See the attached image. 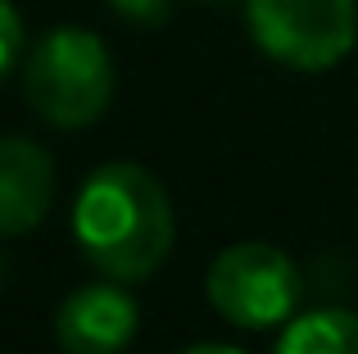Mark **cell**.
<instances>
[{
    "label": "cell",
    "instance_id": "6da1fadb",
    "mask_svg": "<svg viewBox=\"0 0 358 354\" xmlns=\"http://www.w3.org/2000/svg\"><path fill=\"white\" fill-rule=\"evenodd\" d=\"M73 232L87 264L109 282H145L173 250V204L150 169L114 160L82 182Z\"/></svg>",
    "mask_w": 358,
    "mask_h": 354
},
{
    "label": "cell",
    "instance_id": "5b68a950",
    "mask_svg": "<svg viewBox=\"0 0 358 354\" xmlns=\"http://www.w3.org/2000/svg\"><path fill=\"white\" fill-rule=\"evenodd\" d=\"M136 300L122 282H96L73 291L55 313V337L64 354H122L136 337Z\"/></svg>",
    "mask_w": 358,
    "mask_h": 354
},
{
    "label": "cell",
    "instance_id": "277c9868",
    "mask_svg": "<svg viewBox=\"0 0 358 354\" xmlns=\"http://www.w3.org/2000/svg\"><path fill=\"white\" fill-rule=\"evenodd\" d=\"M209 304L231 323V327H272L286 323L299 304V273L290 255H281L268 241H241L222 250L209 268Z\"/></svg>",
    "mask_w": 358,
    "mask_h": 354
},
{
    "label": "cell",
    "instance_id": "30bf717a",
    "mask_svg": "<svg viewBox=\"0 0 358 354\" xmlns=\"http://www.w3.org/2000/svg\"><path fill=\"white\" fill-rule=\"evenodd\" d=\"M182 354H245V350H236V346H191Z\"/></svg>",
    "mask_w": 358,
    "mask_h": 354
},
{
    "label": "cell",
    "instance_id": "9c48e42d",
    "mask_svg": "<svg viewBox=\"0 0 358 354\" xmlns=\"http://www.w3.org/2000/svg\"><path fill=\"white\" fill-rule=\"evenodd\" d=\"M109 5H114L122 18H131V23H164L173 0H109Z\"/></svg>",
    "mask_w": 358,
    "mask_h": 354
},
{
    "label": "cell",
    "instance_id": "52a82bcc",
    "mask_svg": "<svg viewBox=\"0 0 358 354\" xmlns=\"http://www.w3.org/2000/svg\"><path fill=\"white\" fill-rule=\"evenodd\" d=\"M277 354H358V313L350 309H313L286 323Z\"/></svg>",
    "mask_w": 358,
    "mask_h": 354
},
{
    "label": "cell",
    "instance_id": "8992f818",
    "mask_svg": "<svg viewBox=\"0 0 358 354\" xmlns=\"http://www.w3.org/2000/svg\"><path fill=\"white\" fill-rule=\"evenodd\" d=\"M55 164L27 136H0V236H27L50 213Z\"/></svg>",
    "mask_w": 358,
    "mask_h": 354
},
{
    "label": "cell",
    "instance_id": "3957f363",
    "mask_svg": "<svg viewBox=\"0 0 358 354\" xmlns=\"http://www.w3.org/2000/svg\"><path fill=\"white\" fill-rule=\"evenodd\" d=\"M245 18L254 41L299 73L336 69L358 41L354 0H250Z\"/></svg>",
    "mask_w": 358,
    "mask_h": 354
},
{
    "label": "cell",
    "instance_id": "7a4b0ae2",
    "mask_svg": "<svg viewBox=\"0 0 358 354\" xmlns=\"http://www.w3.org/2000/svg\"><path fill=\"white\" fill-rule=\"evenodd\" d=\"M23 96L59 132L91 127L114 100V59L91 27H55L23 69Z\"/></svg>",
    "mask_w": 358,
    "mask_h": 354
},
{
    "label": "cell",
    "instance_id": "ba28073f",
    "mask_svg": "<svg viewBox=\"0 0 358 354\" xmlns=\"http://www.w3.org/2000/svg\"><path fill=\"white\" fill-rule=\"evenodd\" d=\"M18 50H23V18L9 0H0V78L14 69Z\"/></svg>",
    "mask_w": 358,
    "mask_h": 354
}]
</instances>
